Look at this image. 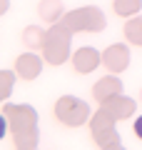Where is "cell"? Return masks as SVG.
Returning <instances> with one entry per match:
<instances>
[{"instance_id":"6da1fadb","label":"cell","mask_w":142,"mask_h":150,"mask_svg":"<svg viewBox=\"0 0 142 150\" xmlns=\"http://www.w3.org/2000/svg\"><path fill=\"white\" fill-rule=\"evenodd\" d=\"M135 133H137V138H142V115L135 120Z\"/></svg>"}]
</instances>
